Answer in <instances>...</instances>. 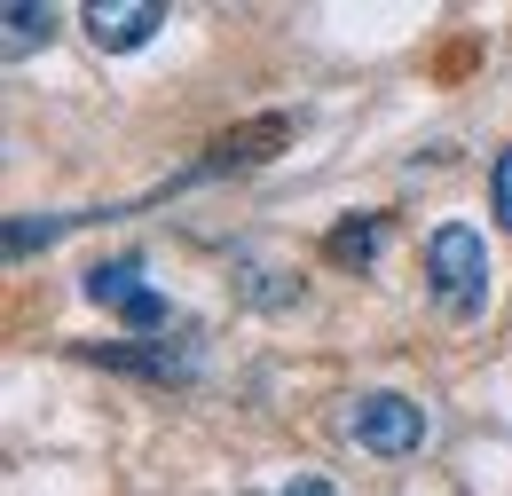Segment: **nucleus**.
I'll return each instance as SVG.
<instances>
[{"instance_id": "obj_6", "label": "nucleus", "mask_w": 512, "mask_h": 496, "mask_svg": "<svg viewBox=\"0 0 512 496\" xmlns=\"http://www.w3.org/2000/svg\"><path fill=\"white\" fill-rule=\"evenodd\" d=\"M379 245H386V213H371V221H347V229H331V260H371Z\"/></svg>"}, {"instance_id": "obj_7", "label": "nucleus", "mask_w": 512, "mask_h": 496, "mask_svg": "<svg viewBox=\"0 0 512 496\" xmlns=\"http://www.w3.org/2000/svg\"><path fill=\"white\" fill-rule=\"evenodd\" d=\"M489 197H497V221L512 229V150H497V166H489Z\"/></svg>"}, {"instance_id": "obj_1", "label": "nucleus", "mask_w": 512, "mask_h": 496, "mask_svg": "<svg viewBox=\"0 0 512 496\" xmlns=\"http://www.w3.org/2000/svg\"><path fill=\"white\" fill-rule=\"evenodd\" d=\"M426 284H434V300H442L457 323L465 315L489 308V245L473 237V229H434V245H426Z\"/></svg>"}, {"instance_id": "obj_4", "label": "nucleus", "mask_w": 512, "mask_h": 496, "mask_svg": "<svg viewBox=\"0 0 512 496\" xmlns=\"http://www.w3.org/2000/svg\"><path fill=\"white\" fill-rule=\"evenodd\" d=\"M79 24H87V40H95L103 56H127V48H142V40H158L166 8H158V0H95Z\"/></svg>"}, {"instance_id": "obj_5", "label": "nucleus", "mask_w": 512, "mask_h": 496, "mask_svg": "<svg viewBox=\"0 0 512 496\" xmlns=\"http://www.w3.org/2000/svg\"><path fill=\"white\" fill-rule=\"evenodd\" d=\"M0 24H8V32H0V48H8V56H32L40 40H56V8H40V0H8V8H0Z\"/></svg>"}, {"instance_id": "obj_2", "label": "nucleus", "mask_w": 512, "mask_h": 496, "mask_svg": "<svg viewBox=\"0 0 512 496\" xmlns=\"http://www.w3.org/2000/svg\"><path fill=\"white\" fill-rule=\"evenodd\" d=\"M87 300H95V308H111L127 331H174L166 292H150V284H142V260H95V268H87Z\"/></svg>"}, {"instance_id": "obj_3", "label": "nucleus", "mask_w": 512, "mask_h": 496, "mask_svg": "<svg viewBox=\"0 0 512 496\" xmlns=\"http://www.w3.org/2000/svg\"><path fill=\"white\" fill-rule=\"evenodd\" d=\"M347 441H363L379 457H410L426 441V410L410 394H355L347 402Z\"/></svg>"}, {"instance_id": "obj_8", "label": "nucleus", "mask_w": 512, "mask_h": 496, "mask_svg": "<svg viewBox=\"0 0 512 496\" xmlns=\"http://www.w3.org/2000/svg\"><path fill=\"white\" fill-rule=\"evenodd\" d=\"M276 496H339V489H331V481H323V473H300V481H292V489H276Z\"/></svg>"}]
</instances>
